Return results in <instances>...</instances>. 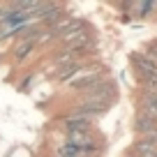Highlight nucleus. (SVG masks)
<instances>
[{"label": "nucleus", "instance_id": "f257e3e1", "mask_svg": "<svg viewBox=\"0 0 157 157\" xmlns=\"http://www.w3.org/2000/svg\"><path fill=\"white\" fill-rule=\"evenodd\" d=\"M132 65L136 69V74L141 76V81L146 83L152 74H157V63L146 53H132Z\"/></svg>", "mask_w": 157, "mask_h": 157}, {"label": "nucleus", "instance_id": "f03ea898", "mask_svg": "<svg viewBox=\"0 0 157 157\" xmlns=\"http://www.w3.org/2000/svg\"><path fill=\"white\" fill-rule=\"evenodd\" d=\"M63 143H65V146H72V148H83V150H97V152H102V146L97 143L95 134H67Z\"/></svg>", "mask_w": 157, "mask_h": 157}, {"label": "nucleus", "instance_id": "6e6552de", "mask_svg": "<svg viewBox=\"0 0 157 157\" xmlns=\"http://www.w3.org/2000/svg\"><path fill=\"white\" fill-rule=\"evenodd\" d=\"M35 44H37V39H21L19 46L14 49V58H16V60H23L25 56L35 49Z\"/></svg>", "mask_w": 157, "mask_h": 157}, {"label": "nucleus", "instance_id": "20e7f679", "mask_svg": "<svg viewBox=\"0 0 157 157\" xmlns=\"http://www.w3.org/2000/svg\"><path fill=\"white\" fill-rule=\"evenodd\" d=\"M60 129L65 134H93V123L81 118H65L60 123Z\"/></svg>", "mask_w": 157, "mask_h": 157}, {"label": "nucleus", "instance_id": "0eeeda50", "mask_svg": "<svg viewBox=\"0 0 157 157\" xmlns=\"http://www.w3.org/2000/svg\"><path fill=\"white\" fill-rule=\"evenodd\" d=\"M76 72H81V60H78V63H69V65L58 67V69H56V78H58V81H67V78L74 76Z\"/></svg>", "mask_w": 157, "mask_h": 157}, {"label": "nucleus", "instance_id": "7ed1b4c3", "mask_svg": "<svg viewBox=\"0 0 157 157\" xmlns=\"http://www.w3.org/2000/svg\"><path fill=\"white\" fill-rule=\"evenodd\" d=\"M93 49H95V39L90 37L88 33L76 35V37L69 39L67 46H65V51H67V53H74V56H81V53H86V51H93Z\"/></svg>", "mask_w": 157, "mask_h": 157}, {"label": "nucleus", "instance_id": "39448f33", "mask_svg": "<svg viewBox=\"0 0 157 157\" xmlns=\"http://www.w3.org/2000/svg\"><path fill=\"white\" fill-rule=\"evenodd\" d=\"M99 81H104L102 74H99V72H90L88 76H81V78H76V81H72L69 88H72L74 93H86L88 88H93V86L99 83Z\"/></svg>", "mask_w": 157, "mask_h": 157}, {"label": "nucleus", "instance_id": "423d86ee", "mask_svg": "<svg viewBox=\"0 0 157 157\" xmlns=\"http://www.w3.org/2000/svg\"><path fill=\"white\" fill-rule=\"evenodd\" d=\"M134 129H136L141 136H150L152 132H157V118H150V116L139 113V116H136V123H134Z\"/></svg>", "mask_w": 157, "mask_h": 157}]
</instances>
